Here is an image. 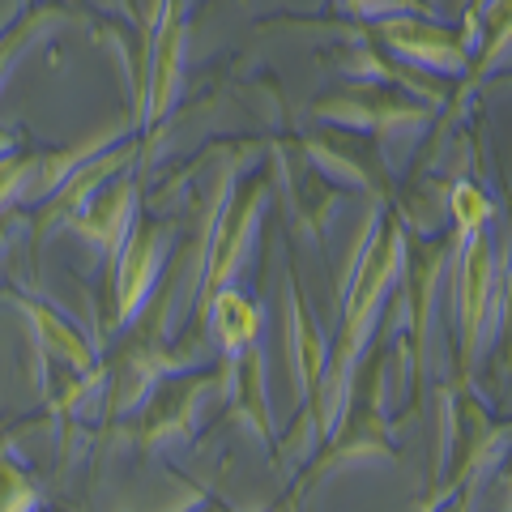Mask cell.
<instances>
[{"label":"cell","mask_w":512,"mask_h":512,"mask_svg":"<svg viewBox=\"0 0 512 512\" xmlns=\"http://www.w3.org/2000/svg\"><path fill=\"white\" fill-rule=\"evenodd\" d=\"M265 201H269V188L265 184H244V188H222V197L214 205V227L210 239H205V261H201V295H197V308L205 312L222 286H231L239 265L252 248V235L261 227V214H265Z\"/></svg>","instance_id":"cell-2"},{"label":"cell","mask_w":512,"mask_h":512,"mask_svg":"<svg viewBox=\"0 0 512 512\" xmlns=\"http://www.w3.org/2000/svg\"><path fill=\"white\" fill-rule=\"evenodd\" d=\"M376 35L393 47V56L419 64V69H431V73L470 69V52H474L470 30H448L427 18H384L376 22Z\"/></svg>","instance_id":"cell-6"},{"label":"cell","mask_w":512,"mask_h":512,"mask_svg":"<svg viewBox=\"0 0 512 512\" xmlns=\"http://www.w3.org/2000/svg\"><path fill=\"white\" fill-rule=\"evenodd\" d=\"M218 384V376H180L167 372L150 384L146 397V419H141V444H163L171 436H188L201 414V402Z\"/></svg>","instance_id":"cell-8"},{"label":"cell","mask_w":512,"mask_h":512,"mask_svg":"<svg viewBox=\"0 0 512 512\" xmlns=\"http://www.w3.org/2000/svg\"><path fill=\"white\" fill-rule=\"evenodd\" d=\"M350 13L359 18H372V22H384V18H423L427 5L423 0H342Z\"/></svg>","instance_id":"cell-15"},{"label":"cell","mask_w":512,"mask_h":512,"mask_svg":"<svg viewBox=\"0 0 512 512\" xmlns=\"http://www.w3.org/2000/svg\"><path fill=\"white\" fill-rule=\"evenodd\" d=\"M0 512H39V487L13 448L0 440Z\"/></svg>","instance_id":"cell-11"},{"label":"cell","mask_w":512,"mask_h":512,"mask_svg":"<svg viewBox=\"0 0 512 512\" xmlns=\"http://www.w3.org/2000/svg\"><path fill=\"white\" fill-rule=\"evenodd\" d=\"M188 512H227V508H222V504H214V500H201L197 508H188Z\"/></svg>","instance_id":"cell-17"},{"label":"cell","mask_w":512,"mask_h":512,"mask_svg":"<svg viewBox=\"0 0 512 512\" xmlns=\"http://www.w3.org/2000/svg\"><path fill=\"white\" fill-rule=\"evenodd\" d=\"M35 163H39V154H18V150L0 154V214H5L13 201H22Z\"/></svg>","instance_id":"cell-14"},{"label":"cell","mask_w":512,"mask_h":512,"mask_svg":"<svg viewBox=\"0 0 512 512\" xmlns=\"http://www.w3.org/2000/svg\"><path fill=\"white\" fill-rule=\"evenodd\" d=\"M201 320L210 325L218 350L231 363H244L248 350L256 346V338H261V308H256L239 286H222V291L205 303Z\"/></svg>","instance_id":"cell-9"},{"label":"cell","mask_w":512,"mask_h":512,"mask_svg":"<svg viewBox=\"0 0 512 512\" xmlns=\"http://www.w3.org/2000/svg\"><path fill=\"white\" fill-rule=\"evenodd\" d=\"M9 239H13V218H5V214H0V256H5Z\"/></svg>","instance_id":"cell-16"},{"label":"cell","mask_w":512,"mask_h":512,"mask_svg":"<svg viewBox=\"0 0 512 512\" xmlns=\"http://www.w3.org/2000/svg\"><path fill=\"white\" fill-rule=\"evenodd\" d=\"M64 222H69V227L82 235L90 248H99L107 261L116 265L124 239H128V231H133V222H137V184H133V175L128 171L111 175V180L99 192H90V197L77 205Z\"/></svg>","instance_id":"cell-7"},{"label":"cell","mask_w":512,"mask_h":512,"mask_svg":"<svg viewBox=\"0 0 512 512\" xmlns=\"http://www.w3.org/2000/svg\"><path fill=\"white\" fill-rule=\"evenodd\" d=\"M491 466H495L491 457H466L457 483L431 504V512H474V491H478V483H483V470H491Z\"/></svg>","instance_id":"cell-13"},{"label":"cell","mask_w":512,"mask_h":512,"mask_svg":"<svg viewBox=\"0 0 512 512\" xmlns=\"http://www.w3.org/2000/svg\"><path fill=\"white\" fill-rule=\"evenodd\" d=\"M286 346H291V359H295V372H299V393L312 402L316 389H320V376H325L329 350H325L316 316H312L308 303H303L295 282L286 286Z\"/></svg>","instance_id":"cell-10"},{"label":"cell","mask_w":512,"mask_h":512,"mask_svg":"<svg viewBox=\"0 0 512 512\" xmlns=\"http://www.w3.org/2000/svg\"><path fill=\"white\" fill-rule=\"evenodd\" d=\"M448 210H453L457 218V235H470V231H483L491 214H495V205L487 201V192L478 188V184H453V192H448Z\"/></svg>","instance_id":"cell-12"},{"label":"cell","mask_w":512,"mask_h":512,"mask_svg":"<svg viewBox=\"0 0 512 512\" xmlns=\"http://www.w3.org/2000/svg\"><path fill=\"white\" fill-rule=\"evenodd\" d=\"M188 52V0H154L146 90H141V128H158L180 99Z\"/></svg>","instance_id":"cell-3"},{"label":"cell","mask_w":512,"mask_h":512,"mask_svg":"<svg viewBox=\"0 0 512 512\" xmlns=\"http://www.w3.org/2000/svg\"><path fill=\"white\" fill-rule=\"evenodd\" d=\"M402 265H406V231H402V222L389 214V218L376 222V235L367 239V248H363L355 274H350V286H346L338 346L329 350L325 376H320V389L312 397L320 436H325L329 423H338V414L346 410V393H350V376H355V359L363 355L367 338H372L384 299H389L397 278H402Z\"/></svg>","instance_id":"cell-1"},{"label":"cell","mask_w":512,"mask_h":512,"mask_svg":"<svg viewBox=\"0 0 512 512\" xmlns=\"http://www.w3.org/2000/svg\"><path fill=\"white\" fill-rule=\"evenodd\" d=\"M167 256H171V227L154 218H137L116 256V265H111V325L124 329L128 320L141 316Z\"/></svg>","instance_id":"cell-5"},{"label":"cell","mask_w":512,"mask_h":512,"mask_svg":"<svg viewBox=\"0 0 512 512\" xmlns=\"http://www.w3.org/2000/svg\"><path fill=\"white\" fill-rule=\"evenodd\" d=\"M495 282H500V261H495L491 235L470 231L457 235V274H453V303H457V329H461V355L466 363L478 359L491 316H495Z\"/></svg>","instance_id":"cell-4"}]
</instances>
